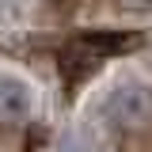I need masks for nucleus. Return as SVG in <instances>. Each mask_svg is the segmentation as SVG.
I'll list each match as a JSON object with an SVG mask.
<instances>
[{"label":"nucleus","mask_w":152,"mask_h":152,"mask_svg":"<svg viewBox=\"0 0 152 152\" xmlns=\"http://www.w3.org/2000/svg\"><path fill=\"white\" fill-rule=\"evenodd\" d=\"M38 114V88L15 72H0V126H27Z\"/></svg>","instance_id":"nucleus-2"},{"label":"nucleus","mask_w":152,"mask_h":152,"mask_svg":"<svg viewBox=\"0 0 152 152\" xmlns=\"http://www.w3.org/2000/svg\"><path fill=\"white\" fill-rule=\"evenodd\" d=\"M141 38L137 34H114V31H95V34L80 38L76 42V53H84V61H99V57L110 53H126V50H137Z\"/></svg>","instance_id":"nucleus-3"},{"label":"nucleus","mask_w":152,"mask_h":152,"mask_svg":"<svg viewBox=\"0 0 152 152\" xmlns=\"http://www.w3.org/2000/svg\"><path fill=\"white\" fill-rule=\"evenodd\" d=\"M103 118L126 133L148 129L152 126V88L141 84L137 76L114 80L107 88V95H103Z\"/></svg>","instance_id":"nucleus-1"},{"label":"nucleus","mask_w":152,"mask_h":152,"mask_svg":"<svg viewBox=\"0 0 152 152\" xmlns=\"http://www.w3.org/2000/svg\"><path fill=\"white\" fill-rule=\"evenodd\" d=\"M57 152H110V145L95 126H76V129H69L61 137Z\"/></svg>","instance_id":"nucleus-4"}]
</instances>
